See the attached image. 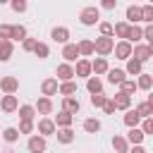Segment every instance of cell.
Wrapping results in <instances>:
<instances>
[{
	"label": "cell",
	"mask_w": 153,
	"mask_h": 153,
	"mask_svg": "<svg viewBox=\"0 0 153 153\" xmlns=\"http://www.w3.org/2000/svg\"><path fill=\"white\" fill-rule=\"evenodd\" d=\"M112 48H115V38H112V36H100V38L93 41V53H98V55H103V57L110 55Z\"/></svg>",
	"instance_id": "6da1fadb"
},
{
	"label": "cell",
	"mask_w": 153,
	"mask_h": 153,
	"mask_svg": "<svg viewBox=\"0 0 153 153\" xmlns=\"http://www.w3.org/2000/svg\"><path fill=\"white\" fill-rule=\"evenodd\" d=\"M79 19H81L84 26H93V24H100V12H98V7L91 5V7H84V10H81Z\"/></svg>",
	"instance_id": "7a4b0ae2"
},
{
	"label": "cell",
	"mask_w": 153,
	"mask_h": 153,
	"mask_svg": "<svg viewBox=\"0 0 153 153\" xmlns=\"http://www.w3.org/2000/svg\"><path fill=\"white\" fill-rule=\"evenodd\" d=\"M131 55H134V60L136 62H148L151 57H153V45H143V43H136V45H131Z\"/></svg>",
	"instance_id": "3957f363"
},
{
	"label": "cell",
	"mask_w": 153,
	"mask_h": 153,
	"mask_svg": "<svg viewBox=\"0 0 153 153\" xmlns=\"http://www.w3.org/2000/svg\"><path fill=\"white\" fill-rule=\"evenodd\" d=\"M0 88L5 91V96H14L19 88V79L17 76H2L0 79Z\"/></svg>",
	"instance_id": "277c9868"
},
{
	"label": "cell",
	"mask_w": 153,
	"mask_h": 153,
	"mask_svg": "<svg viewBox=\"0 0 153 153\" xmlns=\"http://www.w3.org/2000/svg\"><path fill=\"white\" fill-rule=\"evenodd\" d=\"M26 148H29V153H45V139L38 136V134H33L26 141Z\"/></svg>",
	"instance_id": "5b68a950"
},
{
	"label": "cell",
	"mask_w": 153,
	"mask_h": 153,
	"mask_svg": "<svg viewBox=\"0 0 153 153\" xmlns=\"http://www.w3.org/2000/svg\"><path fill=\"white\" fill-rule=\"evenodd\" d=\"M55 129H69L72 127V122H74V117L69 115V112H65V110H60L57 115H55Z\"/></svg>",
	"instance_id": "8992f818"
},
{
	"label": "cell",
	"mask_w": 153,
	"mask_h": 153,
	"mask_svg": "<svg viewBox=\"0 0 153 153\" xmlns=\"http://www.w3.org/2000/svg\"><path fill=\"white\" fill-rule=\"evenodd\" d=\"M50 38H53L55 43L67 45V43H69V29H65V26H55V29L50 31Z\"/></svg>",
	"instance_id": "52a82bcc"
},
{
	"label": "cell",
	"mask_w": 153,
	"mask_h": 153,
	"mask_svg": "<svg viewBox=\"0 0 153 153\" xmlns=\"http://www.w3.org/2000/svg\"><path fill=\"white\" fill-rule=\"evenodd\" d=\"M112 50H115V57L117 60H129L131 57V43H127V41H120Z\"/></svg>",
	"instance_id": "ba28073f"
},
{
	"label": "cell",
	"mask_w": 153,
	"mask_h": 153,
	"mask_svg": "<svg viewBox=\"0 0 153 153\" xmlns=\"http://www.w3.org/2000/svg\"><path fill=\"white\" fill-rule=\"evenodd\" d=\"M55 74H57V79H60L62 84H65V81H72V76H74V67L67 65V62H62V65H57Z\"/></svg>",
	"instance_id": "9c48e42d"
},
{
	"label": "cell",
	"mask_w": 153,
	"mask_h": 153,
	"mask_svg": "<svg viewBox=\"0 0 153 153\" xmlns=\"http://www.w3.org/2000/svg\"><path fill=\"white\" fill-rule=\"evenodd\" d=\"M79 108H81L79 98H74V96H69V98H62V110H65V112H69L72 117L79 112Z\"/></svg>",
	"instance_id": "30bf717a"
},
{
	"label": "cell",
	"mask_w": 153,
	"mask_h": 153,
	"mask_svg": "<svg viewBox=\"0 0 153 153\" xmlns=\"http://www.w3.org/2000/svg\"><path fill=\"white\" fill-rule=\"evenodd\" d=\"M38 131H41L38 136H43V139L50 136V134H55V122H53L50 117H43V120L38 122Z\"/></svg>",
	"instance_id": "8fae6325"
},
{
	"label": "cell",
	"mask_w": 153,
	"mask_h": 153,
	"mask_svg": "<svg viewBox=\"0 0 153 153\" xmlns=\"http://www.w3.org/2000/svg\"><path fill=\"white\" fill-rule=\"evenodd\" d=\"M62 57H65V62L69 65V62H74L76 57H79V48H76V43H67L65 48H62Z\"/></svg>",
	"instance_id": "7c38bea8"
},
{
	"label": "cell",
	"mask_w": 153,
	"mask_h": 153,
	"mask_svg": "<svg viewBox=\"0 0 153 153\" xmlns=\"http://www.w3.org/2000/svg\"><path fill=\"white\" fill-rule=\"evenodd\" d=\"M57 79H45L43 84H41V91H43V98H50V96H55L57 93Z\"/></svg>",
	"instance_id": "4fadbf2b"
},
{
	"label": "cell",
	"mask_w": 153,
	"mask_h": 153,
	"mask_svg": "<svg viewBox=\"0 0 153 153\" xmlns=\"http://www.w3.org/2000/svg\"><path fill=\"white\" fill-rule=\"evenodd\" d=\"M33 110H36L38 115H50V112H53V100H50V98H38L36 105H33Z\"/></svg>",
	"instance_id": "5bb4252c"
},
{
	"label": "cell",
	"mask_w": 153,
	"mask_h": 153,
	"mask_svg": "<svg viewBox=\"0 0 153 153\" xmlns=\"http://www.w3.org/2000/svg\"><path fill=\"white\" fill-rule=\"evenodd\" d=\"M112 103H115V110H124V112H127V110L131 108V98L124 96V93H117V96L112 98Z\"/></svg>",
	"instance_id": "9a60e30c"
},
{
	"label": "cell",
	"mask_w": 153,
	"mask_h": 153,
	"mask_svg": "<svg viewBox=\"0 0 153 153\" xmlns=\"http://www.w3.org/2000/svg\"><path fill=\"white\" fill-rule=\"evenodd\" d=\"M127 24L129 26H136V22H141V7H136V5H129L127 7Z\"/></svg>",
	"instance_id": "2e32d148"
},
{
	"label": "cell",
	"mask_w": 153,
	"mask_h": 153,
	"mask_svg": "<svg viewBox=\"0 0 153 153\" xmlns=\"http://www.w3.org/2000/svg\"><path fill=\"white\" fill-rule=\"evenodd\" d=\"M74 76L88 79V76H91V62H88V60H79V62H76V69H74Z\"/></svg>",
	"instance_id": "e0dca14e"
},
{
	"label": "cell",
	"mask_w": 153,
	"mask_h": 153,
	"mask_svg": "<svg viewBox=\"0 0 153 153\" xmlns=\"http://www.w3.org/2000/svg\"><path fill=\"white\" fill-rule=\"evenodd\" d=\"M86 88H88V93H91V96L103 93V81H100L98 76H88V79H86Z\"/></svg>",
	"instance_id": "ac0fdd59"
},
{
	"label": "cell",
	"mask_w": 153,
	"mask_h": 153,
	"mask_svg": "<svg viewBox=\"0 0 153 153\" xmlns=\"http://www.w3.org/2000/svg\"><path fill=\"white\" fill-rule=\"evenodd\" d=\"M0 108H2L5 112H14V110L19 108V103H17V96H2V100H0Z\"/></svg>",
	"instance_id": "d6986e66"
},
{
	"label": "cell",
	"mask_w": 153,
	"mask_h": 153,
	"mask_svg": "<svg viewBox=\"0 0 153 153\" xmlns=\"http://www.w3.org/2000/svg\"><path fill=\"white\" fill-rule=\"evenodd\" d=\"M141 141H143V131H141L139 127H134V129L127 131V143H131V146H141Z\"/></svg>",
	"instance_id": "ffe728a7"
},
{
	"label": "cell",
	"mask_w": 153,
	"mask_h": 153,
	"mask_svg": "<svg viewBox=\"0 0 153 153\" xmlns=\"http://www.w3.org/2000/svg\"><path fill=\"white\" fill-rule=\"evenodd\" d=\"M12 53H14L12 41H0V62H7L12 57Z\"/></svg>",
	"instance_id": "44dd1931"
},
{
	"label": "cell",
	"mask_w": 153,
	"mask_h": 153,
	"mask_svg": "<svg viewBox=\"0 0 153 153\" xmlns=\"http://www.w3.org/2000/svg\"><path fill=\"white\" fill-rule=\"evenodd\" d=\"M108 60L105 57H96L93 62H91V72H96V74H108Z\"/></svg>",
	"instance_id": "7402d4cb"
},
{
	"label": "cell",
	"mask_w": 153,
	"mask_h": 153,
	"mask_svg": "<svg viewBox=\"0 0 153 153\" xmlns=\"http://www.w3.org/2000/svg\"><path fill=\"white\" fill-rule=\"evenodd\" d=\"M136 91H139V88H136V81H134V79H124V81L120 84V93H124V96H129V98H131Z\"/></svg>",
	"instance_id": "603a6c76"
},
{
	"label": "cell",
	"mask_w": 153,
	"mask_h": 153,
	"mask_svg": "<svg viewBox=\"0 0 153 153\" xmlns=\"http://www.w3.org/2000/svg\"><path fill=\"white\" fill-rule=\"evenodd\" d=\"M141 72H143V65H141V62H136L134 57H129V60H127V72H124V74H131V76H139Z\"/></svg>",
	"instance_id": "cb8c5ba5"
},
{
	"label": "cell",
	"mask_w": 153,
	"mask_h": 153,
	"mask_svg": "<svg viewBox=\"0 0 153 153\" xmlns=\"http://www.w3.org/2000/svg\"><path fill=\"white\" fill-rule=\"evenodd\" d=\"M124 79H127L124 69H108V81H110V84H117V86H120Z\"/></svg>",
	"instance_id": "d4e9b609"
},
{
	"label": "cell",
	"mask_w": 153,
	"mask_h": 153,
	"mask_svg": "<svg viewBox=\"0 0 153 153\" xmlns=\"http://www.w3.org/2000/svg\"><path fill=\"white\" fill-rule=\"evenodd\" d=\"M139 122H141V117L136 115V110H131V108H129V110L124 112V124H127L129 129H134V127H139Z\"/></svg>",
	"instance_id": "484cf974"
},
{
	"label": "cell",
	"mask_w": 153,
	"mask_h": 153,
	"mask_svg": "<svg viewBox=\"0 0 153 153\" xmlns=\"http://www.w3.org/2000/svg\"><path fill=\"white\" fill-rule=\"evenodd\" d=\"M112 33H115L117 38L127 41V36H129V24H127V22H120V24H115V26H112Z\"/></svg>",
	"instance_id": "4316f807"
},
{
	"label": "cell",
	"mask_w": 153,
	"mask_h": 153,
	"mask_svg": "<svg viewBox=\"0 0 153 153\" xmlns=\"http://www.w3.org/2000/svg\"><path fill=\"white\" fill-rule=\"evenodd\" d=\"M151 86H153V76H151V74H146V72H141V74H139V81H136V88L151 91Z\"/></svg>",
	"instance_id": "83f0119b"
},
{
	"label": "cell",
	"mask_w": 153,
	"mask_h": 153,
	"mask_svg": "<svg viewBox=\"0 0 153 153\" xmlns=\"http://www.w3.org/2000/svg\"><path fill=\"white\" fill-rule=\"evenodd\" d=\"M134 110H136V115H139L141 120H146V117H151V115H153V105H151V103H146V100H143V103H139Z\"/></svg>",
	"instance_id": "f1b7e54d"
},
{
	"label": "cell",
	"mask_w": 153,
	"mask_h": 153,
	"mask_svg": "<svg viewBox=\"0 0 153 153\" xmlns=\"http://www.w3.org/2000/svg\"><path fill=\"white\" fill-rule=\"evenodd\" d=\"M55 136L60 143H72L74 141V131L72 129H55Z\"/></svg>",
	"instance_id": "f546056e"
},
{
	"label": "cell",
	"mask_w": 153,
	"mask_h": 153,
	"mask_svg": "<svg viewBox=\"0 0 153 153\" xmlns=\"http://www.w3.org/2000/svg\"><path fill=\"white\" fill-rule=\"evenodd\" d=\"M112 148H115L117 153H127V151H129V143H127L124 136H117V134H115V136H112Z\"/></svg>",
	"instance_id": "4dcf8cb0"
},
{
	"label": "cell",
	"mask_w": 153,
	"mask_h": 153,
	"mask_svg": "<svg viewBox=\"0 0 153 153\" xmlns=\"http://www.w3.org/2000/svg\"><path fill=\"white\" fill-rule=\"evenodd\" d=\"M24 38H26V29L22 24H17V26L10 29V41H24Z\"/></svg>",
	"instance_id": "1f68e13d"
},
{
	"label": "cell",
	"mask_w": 153,
	"mask_h": 153,
	"mask_svg": "<svg viewBox=\"0 0 153 153\" xmlns=\"http://www.w3.org/2000/svg\"><path fill=\"white\" fill-rule=\"evenodd\" d=\"M57 91H60L65 98H69V96H74V93H76V84H74V81H65V84H60V86H57Z\"/></svg>",
	"instance_id": "d6a6232c"
},
{
	"label": "cell",
	"mask_w": 153,
	"mask_h": 153,
	"mask_svg": "<svg viewBox=\"0 0 153 153\" xmlns=\"http://www.w3.org/2000/svg\"><path fill=\"white\" fill-rule=\"evenodd\" d=\"M17 110H19V117H22V120H29V122H33V115H36L33 105H19Z\"/></svg>",
	"instance_id": "836d02e7"
},
{
	"label": "cell",
	"mask_w": 153,
	"mask_h": 153,
	"mask_svg": "<svg viewBox=\"0 0 153 153\" xmlns=\"http://www.w3.org/2000/svg\"><path fill=\"white\" fill-rule=\"evenodd\" d=\"M84 131H88V134H96V131H100V122H98L96 117H88V120H84Z\"/></svg>",
	"instance_id": "e575fe53"
},
{
	"label": "cell",
	"mask_w": 153,
	"mask_h": 153,
	"mask_svg": "<svg viewBox=\"0 0 153 153\" xmlns=\"http://www.w3.org/2000/svg\"><path fill=\"white\" fill-rule=\"evenodd\" d=\"M141 41V26H129V36H127V43H139Z\"/></svg>",
	"instance_id": "d590c367"
},
{
	"label": "cell",
	"mask_w": 153,
	"mask_h": 153,
	"mask_svg": "<svg viewBox=\"0 0 153 153\" xmlns=\"http://www.w3.org/2000/svg\"><path fill=\"white\" fill-rule=\"evenodd\" d=\"M33 55H36L38 60H45V57L50 55V48H48L45 43H36V48H33Z\"/></svg>",
	"instance_id": "8d00e7d4"
},
{
	"label": "cell",
	"mask_w": 153,
	"mask_h": 153,
	"mask_svg": "<svg viewBox=\"0 0 153 153\" xmlns=\"http://www.w3.org/2000/svg\"><path fill=\"white\" fill-rule=\"evenodd\" d=\"M2 139H5L7 143H14V141L19 139V131H17V127H7V129L2 131Z\"/></svg>",
	"instance_id": "74e56055"
},
{
	"label": "cell",
	"mask_w": 153,
	"mask_h": 153,
	"mask_svg": "<svg viewBox=\"0 0 153 153\" xmlns=\"http://www.w3.org/2000/svg\"><path fill=\"white\" fill-rule=\"evenodd\" d=\"M141 22H146V24L153 22V5H143L141 7Z\"/></svg>",
	"instance_id": "f35d334b"
},
{
	"label": "cell",
	"mask_w": 153,
	"mask_h": 153,
	"mask_svg": "<svg viewBox=\"0 0 153 153\" xmlns=\"http://www.w3.org/2000/svg\"><path fill=\"white\" fill-rule=\"evenodd\" d=\"M76 48H79V55H93V41H81Z\"/></svg>",
	"instance_id": "ab89813d"
},
{
	"label": "cell",
	"mask_w": 153,
	"mask_h": 153,
	"mask_svg": "<svg viewBox=\"0 0 153 153\" xmlns=\"http://www.w3.org/2000/svg\"><path fill=\"white\" fill-rule=\"evenodd\" d=\"M105 100H108L105 93H96V96H91V105H93V108H103Z\"/></svg>",
	"instance_id": "60d3db41"
},
{
	"label": "cell",
	"mask_w": 153,
	"mask_h": 153,
	"mask_svg": "<svg viewBox=\"0 0 153 153\" xmlns=\"http://www.w3.org/2000/svg\"><path fill=\"white\" fill-rule=\"evenodd\" d=\"M17 131H19V134H31V131H33V122H29V120H22Z\"/></svg>",
	"instance_id": "b9f144b4"
},
{
	"label": "cell",
	"mask_w": 153,
	"mask_h": 153,
	"mask_svg": "<svg viewBox=\"0 0 153 153\" xmlns=\"http://www.w3.org/2000/svg\"><path fill=\"white\" fill-rule=\"evenodd\" d=\"M100 36H112V24L110 22H100Z\"/></svg>",
	"instance_id": "7bdbcfd3"
},
{
	"label": "cell",
	"mask_w": 153,
	"mask_h": 153,
	"mask_svg": "<svg viewBox=\"0 0 153 153\" xmlns=\"http://www.w3.org/2000/svg\"><path fill=\"white\" fill-rule=\"evenodd\" d=\"M141 131H143V136H146V134H153V120H151V117H146V120H143Z\"/></svg>",
	"instance_id": "ee69618b"
},
{
	"label": "cell",
	"mask_w": 153,
	"mask_h": 153,
	"mask_svg": "<svg viewBox=\"0 0 153 153\" xmlns=\"http://www.w3.org/2000/svg\"><path fill=\"white\" fill-rule=\"evenodd\" d=\"M36 43H38L36 38H29V36H26V38L22 41V48H24V50H33V48H36Z\"/></svg>",
	"instance_id": "f6af8a7d"
},
{
	"label": "cell",
	"mask_w": 153,
	"mask_h": 153,
	"mask_svg": "<svg viewBox=\"0 0 153 153\" xmlns=\"http://www.w3.org/2000/svg\"><path fill=\"white\" fill-rule=\"evenodd\" d=\"M10 24H0V41H10Z\"/></svg>",
	"instance_id": "bcb514c9"
},
{
	"label": "cell",
	"mask_w": 153,
	"mask_h": 153,
	"mask_svg": "<svg viewBox=\"0 0 153 153\" xmlns=\"http://www.w3.org/2000/svg\"><path fill=\"white\" fill-rule=\"evenodd\" d=\"M12 10H14V12H24V10H26V2H24V0H14V2H12Z\"/></svg>",
	"instance_id": "7dc6e473"
},
{
	"label": "cell",
	"mask_w": 153,
	"mask_h": 153,
	"mask_svg": "<svg viewBox=\"0 0 153 153\" xmlns=\"http://www.w3.org/2000/svg\"><path fill=\"white\" fill-rule=\"evenodd\" d=\"M103 110H105V115H112V112H115V103H112V98H108V100H105Z\"/></svg>",
	"instance_id": "c3c4849f"
},
{
	"label": "cell",
	"mask_w": 153,
	"mask_h": 153,
	"mask_svg": "<svg viewBox=\"0 0 153 153\" xmlns=\"http://www.w3.org/2000/svg\"><path fill=\"white\" fill-rule=\"evenodd\" d=\"M117 7V0H103V10H115Z\"/></svg>",
	"instance_id": "681fc988"
},
{
	"label": "cell",
	"mask_w": 153,
	"mask_h": 153,
	"mask_svg": "<svg viewBox=\"0 0 153 153\" xmlns=\"http://www.w3.org/2000/svg\"><path fill=\"white\" fill-rule=\"evenodd\" d=\"M127 153H146V148L143 146H131V151H127Z\"/></svg>",
	"instance_id": "f907efd6"
}]
</instances>
